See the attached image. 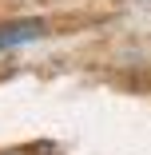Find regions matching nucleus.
Wrapping results in <instances>:
<instances>
[{"instance_id":"obj_1","label":"nucleus","mask_w":151,"mask_h":155,"mask_svg":"<svg viewBox=\"0 0 151 155\" xmlns=\"http://www.w3.org/2000/svg\"><path fill=\"white\" fill-rule=\"evenodd\" d=\"M48 32L44 20H16V24H0V52L4 48H16V44H32Z\"/></svg>"}]
</instances>
